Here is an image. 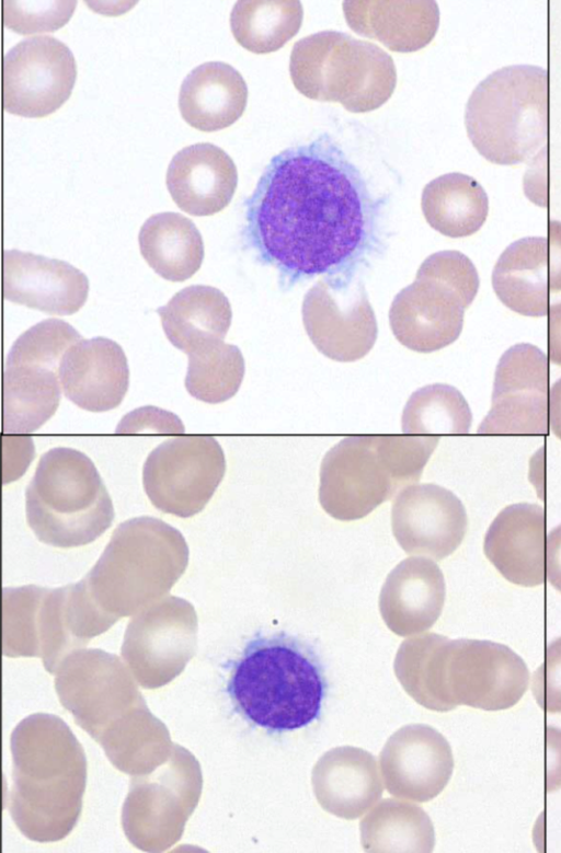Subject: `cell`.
Instances as JSON below:
<instances>
[{
  "instance_id": "603a6c76",
  "label": "cell",
  "mask_w": 561,
  "mask_h": 853,
  "mask_svg": "<svg viewBox=\"0 0 561 853\" xmlns=\"http://www.w3.org/2000/svg\"><path fill=\"white\" fill-rule=\"evenodd\" d=\"M445 596V579L438 565L425 556H411L388 574L379 595L380 614L394 634H419L437 621Z\"/></svg>"
},
{
  "instance_id": "f546056e",
  "label": "cell",
  "mask_w": 561,
  "mask_h": 853,
  "mask_svg": "<svg viewBox=\"0 0 561 853\" xmlns=\"http://www.w3.org/2000/svg\"><path fill=\"white\" fill-rule=\"evenodd\" d=\"M138 243L148 265L170 281L188 279L203 263L202 234L191 219L178 212L149 217L140 228Z\"/></svg>"
},
{
  "instance_id": "52a82bcc",
  "label": "cell",
  "mask_w": 561,
  "mask_h": 853,
  "mask_svg": "<svg viewBox=\"0 0 561 853\" xmlns=\"http://www.w3.org/2000/svg\"><path fill=\"white\" fill-rule=\"evenodd\" d=\"M439 437L352 436L324 456L319 502L327 514L351 521L366 517L400 488L417 482Z\"/></svg>"
},
{
  "instance_id": "9a60e30c",
  "label": "cell",
  "mask_w": 561,
  "mask_h": 853,
  "mask_svg": "<svg viewBox=\"0 0 561 853\" xmlns=\"http://www.w3.org/2000/svg\"><path fill=\"white\" fill-rule=\"evenodd\" d=\"M549 390L548 356L527 343L510 347L496 366L491 408L478 434L548 435Z\"/></svg>"
},
{
  "instance_id": "5bb4252c",
  "label": "cell",
  "mask_w": 561,
  "mask_h": 853,
  "mask_svg": "<svg viewBox=\"0 0 561 853\" xmlns=\"http://www.w3.org/2000/svg\"><path fill=\"white\" fill-rule=\"evenodd\" d=\"M302 321L317 349L336 361L363 358L377 339L373 307L355 276L318 280L304 298Z\"/></svg>"
},
{
  "instance_id": "8d00e7d4",
  "label": "cell",
  "mask_w": 561,
  "mask_h": 853,
  "mask_svg": "<svg viewBox=\"0 0 561 853\" xmlns=\"http://www.w3.org/2000/svg\"><path fill=\"white\" fill-rule=\"evenodd\" d=\"M48 588L2 589V652L7 657H39L37 614Z\"/></svg>"
},
{
  "instance_id": "836d02e7",
  "label": "cell",
  "mask_w": 561,
  "mask_h": 853,
  "mask_svg": "<svg viewBox=\"0 0 561 853\" xmlns=\"http://www.w3.org/2000/svg\"><path fill=\"white\" fill-rule=\"evenodd\" d=\"M304 10L296 0H240L230 13L231 33L254 54L282 48L299 31Z\"/></svg>"
},
{
  "instance_id": "b9f144b4",
  "label": "cell",
  "mask_w": 561,
  "mask_h": 853,
  "mask_svg": "<svg viewBox=\"0 0 561 853\" xmlns=\"http://www.w3.org/2000/svg\"><path fill=\"white\" fill-rule=\"evenodd\" d=\"M148 429L162 434H182L185 430L180 418L173 413L154 406H144L126 414L116 431L134 434Z\"/></svg>"
},
{
  "instance_id": "7402d4cb",
  "label": "cell",
  "mask_w": 561,
  "mask_h": 853,
  "mask_svg": "<svg viewBox=\"0 0 561 853\" xmlns=\"http://www.w3.org/2000/svg\"><path fill=\"white\" fill-rule=\"evenodd\" d=\"M546 512L536 504L505 507L490 525L483 542L485 556L508 581L524 587L545 583Z\"/></svg>"
},
{
  "instance_id": "7c38bea8",
  "label": "cell",
  "mask_w": 561,
  "mask_h": 853,
  "mask_svg": "<svg viewBox=\"0 0 561 853\" xmlns=\"http://www.w3.org/2000/svg\"><path fill=\"white\" fill-rule=\"evenodd\" d=\"M197 615L194 607L167 595L129 620L121 655L138 684L161 688L174 680L195 656Z\"/></svg>"
},
{
  "instance_id": "60d3db41",
  "label": "cell",
  "mask_w": 561,
  "mask_h": 853,
  "mask_svg": "<svg viewBox=\"0 0 561 853\" xmlns=\"http://www.w3.org/2000/svg\"><path fill=\"white\" fill-rule=\"evenodd\" d=\"M533 694L547 713H561V637L546 647L542 664L535 671Z\"/></svg>"
},
{
  "instance_id": "7a4b0ae2",
  "label": "cell",
  "mask_w": 561,
  "mask_h": 853,
  "mask_svg": "<svg viewBox=\"0 0 561 853\" xmlns=\"http://www.w3.org/2000/svg\"><path fill=\"white\" fill-rule=\"evenodd\" d=\"M55 689L61 705L118 771L145 774L170 757L174 744L167 726L149 711L129 668L116 655L75 650L59 665Z\"/></svg>"
},
{
  "instance_id": "ba28073f",
  "label": "cell",
  "mask_w": 561,
  "mask_h": 853,
  "mask_svg": "<svg viewBox=\"0 0 561 853\" xmlns=\"http://www.w3.org/2000/svg\"><path fill=\"white\" fill-rule=\"evenodd\" d=\"M549 77L531 65L501 68L471 93L465 112L468 137L488 161L515 165L547 146Z\"/></svg>"
},
{
  "instance_id": "30bf717a",
  "label": "cell",
  "mask_w": 561,
  "mask_h": 853,
  "mask_svg": "<svg viewBox=\"0 0 561 853\" xmlns=\"http://www.w3.org/2000/svg\"><path fill=\"white\" fill-rule=\"evenodd\" d=\"M289 73L306 97L337 102L353 113L380 107L397 84V69L388 53L337 31L299 39L290 53Z\"/></svg>"
},
{
  "instance_id": "44dd1931",
  "label": "cell",
  "mask_w": 561,
  "mask_h": 853,
  "mask_svg": "<svg viewBox=\"0 0 561 853\" xmlns=\"http://www.w3.org/2000/svg\"><path fill=\"white\" fill-rule=\"evenodd\" d=\"M58 379L66 397L77 406L106 412L117 407L128 390L127 358L110 338H81L65 353Z\"/></svg>"
},
{
  "instance_id": "d4e9b609",
  "label": "cell",
  "mask_w": 561,
  "mask_h": 853,
  "mask_svg": "<svg viewBox=\"0 0 561 853\" xmlns=\"http://www.w3.org/2000/svg\"><path fill=\"white\" fill-rule=\"evenodd\" d=\"M311 783L320 806L347 820L364 815L383 792L375 757L352 746L327 751L312 769Z\"/></svg>"
},
{
  "instance_id": "7bdbcfd3",
  "label": "cell",
  "mask_w": 561,
  "mask_h": 853,
  "mask_svg": "<svg viewBox=\"0 0 561 853\" xmlns=\"http://www.w3.org/2000/svg\"><path fill=\"white\" fill-rule=\"evenodd\" d=\"M547 240L549 247V289L552 292H558L561 291V221H549Z\"/></svg>"
},
{
  "instance_id": "ffe728a7",
  "label": "cell",
  "mask_w": 561,
  "mask_h": 853,
  "mask_svg": "<svg viewBox=\"0 0 561 853\" xmlns=\"http://www.w3.org/2000/svg\"><path fill=\"white\" fill-rule=\"evenodd\" d=\"M87 276L71 264L31 252L3 253V296L48 314L69 315L85 303Z\"/></svg>"
},
{
  "instance_id": "d6a6232c",
  "label": "cell",
  "mask_w": 561,
  "mask_h": 853,
  "mask_svg": "<svg viewBox=\"0 0 561 853\" xmlns=\"http://www.w3.org/2000/svg\"><path fill=\"white\" fill-rule=\"evenodd\" d=\"M360 841L367 852H431L434 827L419 806L383 799L359 823Z\"/></svg>"
},
{
  "instance_id": "83f0119b",
  "label": "cell",
  "mask_w": 561,
  "mask_h": 853,
  "mask_svg": "<svg viewBox=\"0 0 561 853\" xmlns=\"http://www.w3.org/2000/svg\"><path fill=\"white\" fill-rule=\"evenodd\" d=\"M549 247L543 237H527L508 245L492 272V287L500 301L525 316L548 314Z\"/></svg>"
},
{
  "instance_id": "9c48e42d",
  "label": "cell",
  "mask_w": 561,
  "mask_h": 853,
  "mask_svg": "<svg viewBox=\"0 0 561 853\" xmlns=\"http://www.w3.org/2000/svg\"><path fill=\"white\" fill-rule=\"evenodd\" d=\"M27 523L42 542L85 545L110 528L114 508L93 462L66 447L45 452L25 492Z\"/></svg>"
},
{
  "instance_id": "ee69618b",
  "label": "cell",
  "mask_w": 561,
  "mask_h": 853,
  "mask_svg": "<svg viewBox=\"0 0 561 853\" xmlns=\"http://www.w3.org/2000/svg\"><path fill=\"white\" fill-rule=\"evenodd\" d=\"M546 576L549 583L561 592V525L547 535Z\"/></svg>"
},
{
  "instance_id": "4dcf8cb0",
  "label": "cell",
  "mask_w": 561,
  "mask_h": 853,
  "mask_svg": "<svg viewBox=\"0 0 561 853\" xmlns=\"http://www.w3.org/2000/svg\"><path fill=\"white\" fill-rule=\"evenodd\" d=\"M421 207L427 223L449 238L476 233L489 212L484 188L471 176L454 172L425 185Z\"/></svg>"
},
{
  "instance_id": "4fadbf2b",
  "label": "cell",
  "mask_w": 561,
  "mask_h": 853,
  "mask_svg": "<svg viewBox=\"0 0 561 853\" xmlns=\"http://www.w3.org/2000/svg\"><path fill=\"white\" fill-rule=\"evenodd\" d=\"M225 471V454L214 437L182 436L160 443L149 453L142 483L156 508L188 518L203 510Z\"/></svg>"
},
{
  "instance_id": "cb8c5ba5",
  "label": "cell",
  "mask_w": 561,
  "mask_h": 853,
  "mask_svg": "<svg viewBox=\"0 0 561 853\" xmlns=\"http://www.w3.org/2000/svg\"><path fill=\"white\" fill-rule=\"evenodd\" d=\"M165 183L181 210L193 216H210L231 201L238 172L232 159L221 148L198 142L173 155Z\"/></svg>"
},
{
  "instance_id": "2e32d148",
  "label": "cell",
  "mask_w": 561,
  "mask_h": 853,
  "mask_svg": "<svg viewBox=\"0 0 561 853\" xmlns=\"http://www.w3.org/2000/svg\"><path fill=\"white\" fill-rule=\"evenodd\" d=\"M76 78L66 44L47 35L25 38L3 59V108L23 117L48 116L69 99Z\"/></svg>"
},
{
  "instance_id": "1f68e13d",
  "label": "cell",
  "mask_w": 561,
  "mask_h": 853,
  "mask_svg": "<svg viewBox=\"0 0 561 853\" xmlns=\"http://www.w3.org/2000/svg\"><path fill=\"white\" fill-rule=\"evenodd\" d=\"M60 389L58 372L28 366H4L3 431L24 434L39 428L55 414Z\"/></svg>"
},
{
  "instance_id": "5b68a950",
  "label": "cell",
  "mask_w": 561,
  "mask_h": 853,
  "mask_svg": "<svg viewBox=\"0 0 561 853\" xmlns=\"http://www.w3.org/2000/svg\"><path fill=\"white\" fill-rule=\"evenodd\" d=\"M327 689L314 650L284 633L252 638L233 662L227 684L236 711L245 721L278 734L317 721Z\"/></svg>"
},
{
  "instance_id": "484cf974",
  "label": "cell",
  "mask_w": 561,
  "mask_h": 853,
  "mask_svg": "<svg viewBox=\"0 0 561 853\" xmlns=\"http://www.w3.org/2000/svg\"><path fill=\"white\" fill-rule=\"evenodd\" d=\"M348 26L392 51L413 53L434 38L439 25L435 1H344Z\"/></svg>"
},
{
  "instance_id": "f35d334b",
  "label": "cell",
  "mask_w": 561,
  "mask_h": 853,
  "mask_svg": "<svg viewBox=\"0 0 561 853\" xmlns=\"http://www.w3.org/2000/svg\"><path fill=\"white\" fill-rule=\"evenodd\" d=\"M76 1H3V22L10 30L23 34L53 32L71 18Z\"/></svg>"
},
{
  "instance_id": "e575fe53",
  "label": "cell",
  "mask_w": 561,
  "mask_h": 853,
  "mask_svg": "<svg viewBox=\"0 0 561 853\" xmlns=\"http://www.w3.org/2000/svg\"><path fill=\"white\" fill-rule=\"evenodd\" d=\"M401 420L405 435H466L471 426L472 414L466 399L456 388L435 383L411 394Z\"/></svg>"
},
{
  "instance_id": "e0dca14e",
  "label": "cell",
  "mask_w": 561,
  "mask_h": 853,
  "mask_svg": "<svg viewBox=\"0 0 561 853\" xmlns=\"http://www.w3.org/2000/svg\"><path fill=\"white\" fill-rule=\"evenodd\" d=\"M460 499L436 484H411L396 496L391 528L399 545L415 556L443 560L460 545L467 531Z\"/></svg>"
},
{
  "instance_id": "6da1fadb",
  "label": "cell",
  "mask_w": 561,
  "mask_h": 853,
  "mask_svg": "<svg viewBox=\"0 0 561 853\" xmlns=\"http://www.w3.org/2000/svg\"><path fill=\"white\" fill-rule=\"evenodd\" d=\"M383 199L328 134L274 155L245 204V237L289 289L355 276L383 244Z\"/></svg>"
},
{
  "instance_id": "f1b7e54d",
  "label": "cell",
  "mask_w": 561,
  "mask_h": 853,
  "mask_svg": "<svg viewBox=\"0 0 561 853\" xmlns=\"http://www.w3.org/2000/svg\"><path fill=\"white\" fill-rule=\"evenodd\" d=\"M157 313L167 338L187 355L210 341L224 339L232 319L224 292L205 285L181 289Z\"/></svg>"
},
{
  "instance_id": "ac0fdd59",
  "label": "cell",
  "mask_w": 561,
  "mask_h": 853,
  "mask_svg": "<svg viewBox=\"0 0 561 853\" xmlns=\"http://www.w3.org/2000/svg\"><path fill=\"white\" fill-rule=\"evenodd\" d=\"M380 769L387 791L399 798L424 803L447 785L454 770L451 748L428 725L401 727L380 752Z\"/></svg>"
},
{
  "instance_id": "d590c367",
  "label": "cell",
  "mask_w": 561,
  "mask_h": 853,
  "mask_svg": "<svg viewBox=\"0 0 561 853\" xmlns=\"http://www.w3.org/2000/svg\"><path fill=\"white\" fill-rule=\"evenodd\" d=\"M244 370L242 353L236 345L210 341L188 355L185 388L196 400L222 403L238 392Z\"/></svg>"
},
{
  "instance_id": "8992f818",
  "label": "cell",
  "mask_w": 561,
  "mask_h": 853,
  "mask_svg": "<svg viewBox=\"0 0 561 853\" xmlns=\"http://www.w3.org/2000/svg\"><path fill=\"white\" fill-rule=\"evenodd\" d=\"M188 563L182 533L142 516L122 522L83 578L96 604L118 621L168 595Z\"/></svg>"
},
{
  "instance_id": "d6986e66",
  "label": "cell",
  "mask_w": 561,
  "mask_h": 853,
  "mask_svg": "<svg viewBox=\"0 0 561 853\" xmlns=\"http://www.w3.org/2000/svg\"><path fill=\"white\" fill-rule=\"evenodd\" d=\"M468 307L449 286L416 276L394 297L389 310L390 326L403 346L417 353H433L459 337Z\"/></svg>"
},
{
  "instance_id": "277c9868",
  "label": "cell",
  "mask_w": 561,
  "mask_h": 853,
  "mask_svg": "<svg viewBox=\"0 0 561 853\" xmlns=\"http://www.w3.org/2000/svg\"><path fill=\"white\" fill-rule=\"evenodd\" d=\"M10 747L12 820L32 841L65 839L82 810L87 785L82 746L60 717L35 713L15 726Z\"/></svg>"
},
{
  "instance_id": "4316f807",
  "label": "cell",
  "mask_w": 561,
  "mask_h": 853,
  "mask_svg": "<svg viewBox=\"0 0 561 853\" xmlns=\"http://www.w3.org/2000/svg\"><path fill=\"white\" fill-rule=\"evenodd\" d=\"M248 87L241 73L222 61L194 68L183 80L179 109L193 128L211 132L229 127L243 114Z\"/></svg>"
},
{
  "instance_id": "ab89813d",
  "label": "cell",
  "mask_w": 561,
  "mask_h": 853,
  "mask_svg": "<svg viewBox=\"0 0 561 853\" xmlns=\"http://www.w3.org/2000/svg\"><path fill=\"white\" fill-rule=\"evenodd\" d=\"M416 276L438 280L455 289L470 306L479 289L478 272L468 256L458 251H440L421 264Z\"/></svg>"
},
{
  "instance_id": "3957f363",
  "label": "cell",
  "mask_w": 561,
  "mask_h": 853,
  "mask_svg": "<svg viewBox=\"0 0 561 853\" xmlns=\"http://www.w3.org/2000/svg\"><path fill=\"white\" fill-rule=\"evenodd\" d=\"M393 668L407 693L437 712L458 705L506 710L522 699L529 682L525 661L510 647L435 633L405 639Z\"/></svg>"
},
{
  "instance_id": "74e56055",
  "label": "cell",
  "mask_w": 561,
  "mask_h": 853,
  "mask_svg": "<svg viewBox=\"0 0 561 853\" xmlns=\"http://www.w3.org/2000/svg\"><path fill=\"white\" fill-rule=\"evenodd\" d=\"M80 339L81 335L62 320L41 321L14 341L5 366H28L58 372L65 353Z\"/></svg>"
},
{
  "instance_id": "8fae6325",
  "label": "cell",
  "mask_w": 561,
  "mask_h": 853,
  "mask_svg": "<svg viewBox=\"0 0 561 853\" xmlns=\"http://www.w3.org/2000/svg\"><path fill=\"white\" fill-rule=\"evenodd\" d=\"M203 775L198 761L174 744L170 757L151 772L131 775L122 808L128 841L145 852H164L184 832L199 802Z\"/></svg>"
},
{
  "instance_id": "f6af8a7d",
  "label": "cell",
  "mask_w": 561,
  "mask_h": 853,
  "mask_svg": "<svg viewBox=\"0 0 561 853\" xmlns=\"http://www.w3.org/2000/svg\"><path fill=\"white\" fill-rule=\"evenodd\" d=\"M547 349L548 359L561 366V301L548 310Z\"/></svg>"
},
{
  "instance_id": "bcb514c9",
  "label": "cell",
  "mask_w": 561,
  "mask_h": 853,
  "mask_svg": "<svg viewBox=\"0 0 561 853\" xmlns=\"http://www.w3.org/2000/svg\"><path fill=\"white\" fill-rule=\"evenodd\" d=\"M549 424L552 433L561 439V378L549 390Z\"/></svg>"
}]
</instances>
